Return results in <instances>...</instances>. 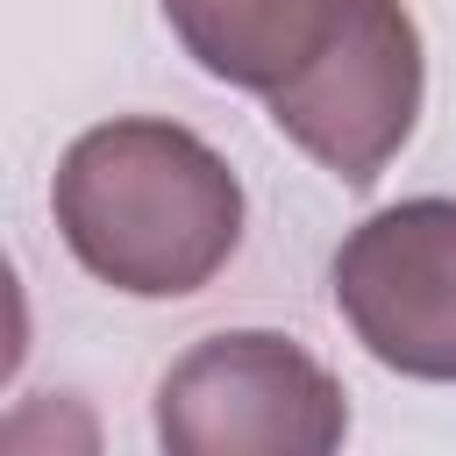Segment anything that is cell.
<instances>
[{"label": "cell", "instance_id": "1", "mask_svg": "<svg viewBox=\"0 0 456 456\" xmlns=\"http://www.w3.org/2000/svg\"><path fill=\"white\" fill-rule=\"evenodd\" d=\"M50 214L100 285L128 299H185L214 285L242 242V178L192 128L121 114L64 150Z\"/></svg>", "mask_w": 456, "mask_h": 456}, {"label": "cell", "instance_id": "2", "mask_svg": "<svg viewBox=\"0 0 456 456\" xmlns=\"http://www.w3.org/2000/svg\"><path fill=\"white\" fill-rule=\"evenodd\" d=\"M420 86L428 64L406 0H321L306 57L264 93V107L285 142L363 192L406 150L420 121Z\"/></svg>", "mask_w": 456, "mask_h": 456}, {"label": "cell", "instance_id": "3", "mask_svg": "<svg viewBox=\"0 0 456 456\" xmlns=\"http://www.w3.org/2000/svg\"><path fill=\"white\" fill-rule=\"evenodd\" d=\"M342 435V385L271 328L207 335L157 378V442L171 456H328Z\"/></svg>", "mask_w": 456, "mask_h": 456}, {"label": "cell", "instance_id": "4", "mask_svg": "<svg viewBox=\"0 0 456 456\" xmlns=\"http://www.w3.org/2000/svg\"><path fill=\"white\" fill-rule=\"evenodd\" d=\"M335 314L399 378L456 385V200H399L342 235Z\"/></svg>", "mask_w": 456, "mask_h": 456}, {"label": "cell", "instance_id": "5", "mask_svg": "<svg viewBox=\"0 0 456 456\" xmlns=\"http://www.w3.org/2000/svg\"><path fill=\"white\" fill-rule=\"evenodd\" d=\"M185 57L242 93H271L314 43L321 0H157Z\"/></svg>", "mask_w": 456, "mask_h": 456}]
</instances>
